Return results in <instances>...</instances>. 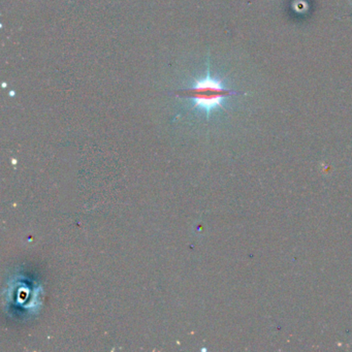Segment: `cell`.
<instances>
[{
	"label": "cell",
	"instance_id": "cell-1",
	"mask_svg": "<svg viewBox=\"0 0 352 352\" xmlns=\"http://www.w3.org/2000/svg\"><path fill=\"white\" fill-rule=\"evenodd\" d=\"M180 92L183 96L192 99L193 107L205 112L207 116L217 108H222L226 97L237 94L236 91L225 88L222 80L214 78L209 69L204 78L196 80L192 87L183 89Z\"/></svg>",
	"mask_w": 352,
	"mask_h": 352
}]
</instances>
